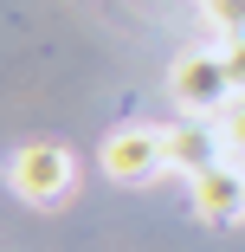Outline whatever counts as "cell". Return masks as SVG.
Here are the masks:
<instances>
[{
	"label": "cell",
	"mask_w": 245,
	"mask_h": 252,
	"mask_svg": "<svg viewBox=\"0 0 245 252\" xmlns=\"http://www.w3.org/2000/svg\"><path fill=\"white\" fill-rule=\"evenodd\" d=\"M7 181H13V194H26V200H58V194H71V181H78V168H71V156L65 149H52V142H32V149H20V156L7 162Z\"/></svg>",
	"instance_id": "7a4b0ae2"
},
{
	"label": "cell",
	"mask_w": 245,
	"mask_h": 252,
	"mask_svg": "<svg viewBox=\"0 0 245 252\" xmlns=\"http://www.w3.org/2000/svg\"><path fill=\"white\" fill-rule=\"evenodd\" d=\"M200 7L219 32H245V0H200Z\"/></svg>",
	"instance_id": "52a82bcc"
},
{
	"label": "cell",
	"mask_w": 245,
	"mask_h": 252,
	"mask_svg": "<svg viewBox=\"0 0 245 252\" xmlns=\"http://www.w3.org/2000/svg\"><path fill=\"white\" fill-rule=\"evenodd\" d=\"M193 207H200L207 220H232L245 214V162H213L207 175H193Z\"/></svg>",
	"instance_id": "5b68a950"
},
{
	"label": "cell",
	"mask_w": 245,
	"mask_h": 252,
	"mask_svg": "<svg viewBox=\"0 0 245 252\" xmlns=\"http://www.w3.org/2000/svg\"><path fill=\"white\" fill-rule=\"evenodd\" d=\"M213 123H219V136H226V156H232V162H245V91L232 97V104H226Z\"/></svg>",
	"instance_id": "8992f818"
},
{
	"label": "cell",
	"mask_w": 245,
	"mask_h": 252,
	"mask_svg": "<svg viewBox=\"0 0 245 252\" xmlns=\"http://www.w3.org/2000/svg\"><path fill=\"white\" fill-rule=\"evenodd\" d=\"M168 91H174V104H181L187 117H219L232 97H239V84H232V71H226L219 52H187V59L168 71Z\"/></svg>",
	"instance_id": "6da1fadb"
},
{
	"label": "cell",
	"mask_w": 245,
	"mask_h": 252,
	"mask_svg": "<svg viewBox=\"0 0 245 252\" xmlns=\"http://www.w3.org/2000/svg\"><path fill=\"white\" fill-rule=\"evenodd\" d=\"M162 136H168V168H181L187 181L207 175L213 162H226V136H219L213 117H174Z\"/></svg>",
	"instance_id": "277c9868"
},
{
	"label": "cell",
	"mask_w": 245,
	"mask_h": 252,
	"mask_svg": "<svg viewBox=\"0 0 245 252\" xmlns=\"http://www.w3.org/2000/svg\"><path fill=\"white\" fill-rule=\"evenodd\" d=\"M219 59H226V71H232V84L245 91V32H219Z\"/></svg>",
	"instance_id": "ba28073f"
},
{
	"label": "cell",
	"mask_w": 245,
	"mask_h": 252,
	"mask_svg": "<svg viewBox=\"0 0 245 252\" xmlns=\"http://www.w3.org/2000/svg\"><path fill=\"white\" fill-rule=\"evenodd\" d=\"M162 168H168V136L149 129V123H129L104 142V175L110 181H149Z\"/></svg>",
	"instance_id": "3957f363"
}]
</instances>
